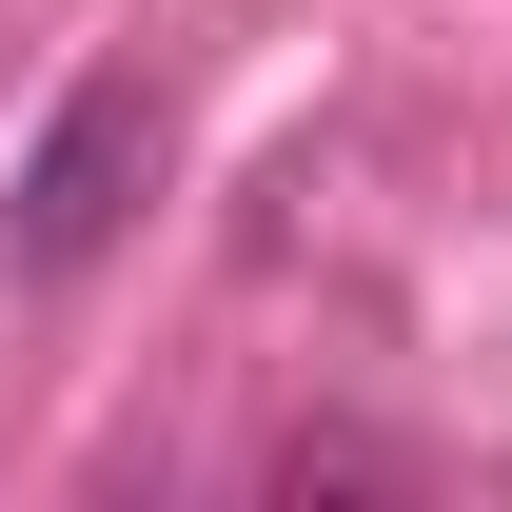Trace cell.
<instances>
[{"label":"cell","mask_w":512,"mask_h":512,"mask_svg":"<svg viewBox=\"0 0 512 512\" xmlns=\"http://www.w3.org/2000/svg\"><path fill=\"white\" fill-rule=\"evenodd\" d=\"M276 493L316 512V493H414V453L394 434H276Z\"/></svg>","instance_id":"obj_2"},{"label":"cell","mask_w":512,"mask_h":512,"mask_svg":"<svg viewBox=\"0 0 512 512\" xmlns=\"http://www.w3.org/2000/svg\"><path fill=\"white\" fill-rule=\"evenodd\" d=\"M138 197H158V79H138V60H99V79H60V99H40L0 237H20V276H79V256L119 237Z\"/></svg>","instance_id":"obj_1"}]
</instances>
